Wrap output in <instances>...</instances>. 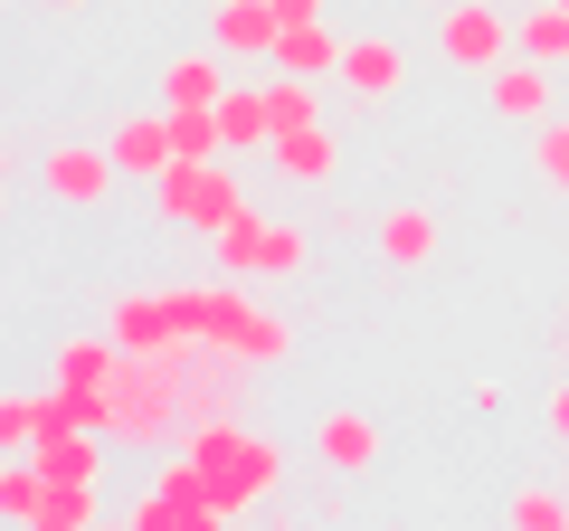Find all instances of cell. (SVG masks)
Instances as JSON below:
<instances>
[{"label": "cell", "mask_w": 569, "mask_h": 531, "mask_svg": "<svg viewBox=\"0 0 569 531\" xmlns=\"http://www.w3.org/2000/svg\"><path fill=\"white\" fill-rule=\"evenodd\" d=\"M190 455H200V474H209V493H219V512L238 522V512H257L266 493L284 484V447L276 437H257V428H238V418H190V437H181Z\"/></svg>", "instance_id": "6da1fadb"}, {"label": "cell", "mask_w": 569, "mask_h": 531, "mask_svg": "<svg viewBox=\"0 0 569 531\" xmlns=\"http://www.w3.org/2000/svg\"><path fill=\"white\" fill-rule=\"evenodd\" d=\"M114 447H171V437H190V370L162 361V351H123L114 380Z\"/></svg>", "instance_id": "7a4b0ae2"}, {"label": "cell", "mask_w": 569, "mask_h": 531, "mask_svg": "<svg viewBox=\"0 0 569 531\" xmlns=\"http://www.w3.org/2000/svg\"><path fill=\"white\" fill-rule=\"evenodd\" d=\"M162 219L190 228V238H219V228L247 219V190L228 181L219 162H171V171H162Z\"/></svg>", "instance_id": "3957f363"}, {"label": "cell", "mask_w": 569, "mask_h": 531, "mask_svg": "<svg viewBox=\"0 0 569 531\" xmlns=\"http://www.w3.org/2000/svg\"><path fill=\"white\" fill-rule=\"evenodd\" d=\"M512 48H522V20H503L493 0H447V20H437V58H447V67L493 77Z\"/></svg>", "instance_id": "277c9868"}, {"label": "cell", "mask_w": 569, "mask_h": 531, "mask_svg": "<svg viewBox=\"0 0 569 531\" xmlns=\"http://www.w3.org/2000/svg\"><path fill=\"white\" fill-rule=\"evenodd\" d=\"M219 266H228V275H295V266H305V228L247 209L238 228H219Z\"/></svg>", "instance_id": "5b68a950"}, {"label": "cell", "mask_w": 569, "mask_h": 531, "mask_svg": "<svg viewBox=\"0 0 569 531\" xmlns=\"http://www.w3.org/2000/svg\"><path fill=\"white\" fill-rule=\"evenodd\" d=\"M114 143H58L39 162V181H48V200L58 209H104V190H114Z\"/></svg>", "instance_id": "8992f818"}, {"label": "cell", "mask_w": 569, "mask_h": 531, "mask_svg": "<svg viewBox=\"0 0 569 531\" xmlns=\"http://www.w3.org/2000/svg\"><path fill=\"white\" fill-rule=\"evenodd\" d=\"M209 39H219L228 58H276L284 10H276V0H219V10H209Z\"/></svg>", "instance_id": "52a82bcc"}, {"label": "cell", "mask_w": 569, "mask_h": 531, "mask_svg": "<svg viewBox=\"0 0 569 531\" xmlns=\"http://www.w3.org/2000/svg\"><path fill=\"white\" fill-rule=\"evenodd\" d=\"M313 455H323L332 474H370L380 465V428H370L361 409H332L323 428H313Z\"/></svg>", "instance_id": "ba28073f"}, {"label": "cell", "mask_w": 569, "mask_h": 531, "mask_svg": "<svg viewBox=\"0 0 569 531\" xmlns=\"http://www.w3.org/2000/svg\"><path fill=\"white\" fill-rule=\"evenodd\" d=\"M342 86L351 96H399L408 86V48L399 39H342Z\"/></svg>", "instance_id": "9c48e42d"}, {"label": "cell", "mask_w": 569, "mask_h": 531, "mask_svg": "<svg viewBox=\"0 0 569 531\" xmlns=\"http://www.w3.org/2000/svg\"><path fill=\"white\" fill-rule=\"evenodd\" d=\"M266 162L284 171V181H332V171H342V143H332L323 123H295V133H276V143H266Z\"/></svg>", "instance_id": "30bf717a"}, {"label": "cell", "mask_w": 569, "mask_h": 531, "mask_svg": "<svg viewBox=\"0 0 569 531\" xmlns=\"http://www.w3.org/2000/svg\"><path fill=\"white\" fill-rule=\"evenodd\" d=\"M114 162L142 171V181H162V171L181 162V152H171V104H162V114H123L114 123Z\"/></svg>", "instance_id": "8fae6325"}, {"label": "cell", "mask_w": 569, "mask_h": 531, "mask_svg": "<svg viewBox=\"0 0 569 531\" xmlns=\"http://www.w3.org/2000/svg\"><path fill=\"white\" fill-rule=\"evenodd\" d=\"M266 67H284V77H342V29H323V20L284 29V39H276V58H266Z\"/></svg>", "instance_id": "7c38bea8"}, {"label": "cell", "mask_w": 569, "mask_h": 531, "mask_svg": "<svg viewBox=\"0 0 569 531\" xmlns=\"http://www.w3.org/2000/svg\"><path fill=\"white\" fill-rule=\"evenodd\" d=\"M219 133H228V152H266V143H276L266 86H228V96H219Z\"/></svg>", "instance_id": "4fadbf2b"}, {"label": "cell", "mask_w": 569, "mask_h": 531, "mask_svg": "<svg viewBox=\"0 0 569 531\" xmlns=\"http://www.w3.org/2000/svg\"><path fill=\"white\" fill-rule=\"evenodd\" d=\"M493 114L550 123V67H541V58H531V67H493Z\"/></svg>", "instance_id": "5bb4252c"}, {"label": "cell", "mask_w": 569, "mask_h": 531, "mask_svg": "<svg viewBox=\"0 0 569 531\" xmlns=\"http://www.w3.org/2000/svg\"><path fill=\"white\" fill-rule=\"evenodd\" d=\"M228 48H209V58H171L162 67V104H219L228 96Z\"/></svg>", "instance_id": "9a60e30c"}, {"label": "cell", "mask_w": 569, "mask_h": 531, "mask_svg": "<svg viewBox=\"0 0 569 531\" xmlns=\"http://www.w3.org/2000/svg\"><path fill=\"white\" fill-rule=\"evenodd\" d=\"M380 257L389 266H427L437 257V219H427V209H389L380 219Z\"/></svg>", "instance_id": "2e32d148"}, {"label": "cell", "mask_w": 569, "mask_h": 531, "mask_svg": "<svg viewBox=\"0 0 569 531\" xmlns=\"http://www.w3.org/2000/svg\"><path fill=\"white\" fill-rule=\"evenodd\" d=\"M96 522V484H67V474H48L39 493V531H86Z\"/></svg>", "instance_id": "e0dca14e"}, {"label": "cell", "mask_w": 569, "mask_h": 531, "mask_svg": "<svg viewBox=\"0 0 569 531\" xmlns=\"http://www.w3.org/2000/svg\"><path fill=\"white\" fill-rule=\"evenodd\" d=\"M39 493H48L39 455H10V465H0V512H10V522H29V531H39Z\"/></svg>", "instance_id": "ac0fdd59"}, {"label": "cell", "mask_w": 569, "mask_h": 531, "mask_svg": "<svg viewBox=\"0 0 569 531\" xmlns=\"http://www.w3.org/2000/svg\"><path fill=\"white\" fill-rule=\"evenodd\" d=\"M522 58H541V67H569V10L560 0H541L522 20Z\"/></svg>", "instance_id": "d6986e66"}, {"label": "cell", "mask_w": 569, "mask_h": 531, "mask_svg": "<svg viewBox=\"0 0 569 531\" xmlns=\"http://www.w3.org/2000/svg\"><path fill=\"white\" fill-rule=\"evenodd\" d=\"M313 86H323V77H284V67L266 77V114H276V133H295V123H313Z\"/></svg>", "instance_id": "ffe728a7"}, {"label": "cell", "mask_w": 569, "mask_h": 531, "mask_svg": "<svg viewBox=\"0 0 569 531\" xmlns=\"http://www.w3.org/2000/svg\"><path fill=\"white\" fill-rule=\"evenodd\" d=\"M0 447H10V455L39 447V399H29V389H10V399H0Z\"/></svg>", "instance_id": "44dd1931"}, {"label": "cell", "mask_w": 569, "mask_h": 531, "mask_svg": "<svg viewBox=\"0 0 569 531\" xmlns=\"http://www.w3.org/2000/svg\"><path fill=\"white\" fill-rule=\"evenodd\" d=\"M123 531H190V512H181V493H162V484H152L133 512H123Z\"/></svg>", "instance_id": "7402d4cb"}, {"label": "cell", "mask_w": 569, "mask_h": 531, "mask_svg": "<svg viewBox=\"0 0 569 531\" xmlns=\"http://www.w3.org/2000/svg\"><path fill=\"white\" fill-rule=\"evenodd\" d=\"M512 531H569V503H560V493H541V484L512 493Z\"/></svg>", "instance_id": "603a6c76"}, {"label": "cell", "mask_w": 569, "mask_h": 531, "mask_svg": "<svg viewBox=\"0 0 569 531\" xmlns=\"http://www.w3.org/2000/svg\"><path fill=\"white\" fill-rule=\"evenodd\" d=\"M531 162H541V181H550V190H569V123H560V114L541 123V143H531Z\"/></svg>", "instance_id": "cb8c5ba5"}, {"label": "cell", "mask_w": 569, "mask_h": 531, "mask_svg": "<svg viewBox=\"0 0 569 531\" xmlns=\"http://www.w3.org/2000/svg\"><path fill=\"white\" fill-rule=\"evenodd\" d=\"M284 10V29H305V20H323V0H276Z\"/></svg>", "instance_id": "d4e9b609"}, {"label": "cell", "mask_w": 569, "mask_h": 531, "mask_svg": "<svg viewBox=\"0 0 569 531\" xmlns=\"http://www.w3.org/2000/svg\"><path fill=\"white\" fill-rule=\"evenodd\" d=\"M550 428H560V437H569V380H560V389H550Z\"/></svg>", "instance_id": "484cf974"}, {"label": "cell", "mask_w": 569, "mask_h": 531, "mask_svg": "<svg viewBox=\"0 0 569 531\" xmlns=\"http://www.w3.org/2000/svg\"><path fill=\"white\" fill-rule=\"evenodd\" d=\"M48 10H86V0H48Z\"/></svg>", "instance_id": "4316f807"}, {"label": "cell", "mask_w": 569, "mask_h": 531, "mask_svg": "<svg viewBox=\"0 0 569 531\" xmlns=\"http://www.w3.org/2000/svg\"><path fill=\"white\" fill-rule=\"evenodd\" d=\"M560 10H569V0H560Z\"/></svg>", "instance_id": "83f0119b"}]
</instances>
